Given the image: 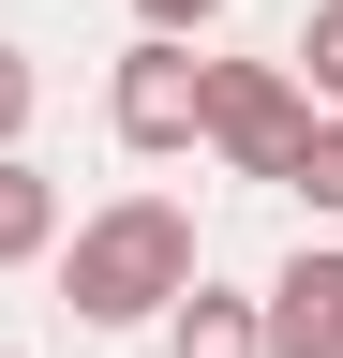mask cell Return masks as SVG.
Returning a JSON list of instances; mask_svg holds the SVG:
<instances>
[{
	"instance_id": "cell-1",
	"label": "cell",
	"mask_w": 343,
	"mask_h": 358,
	"mask_svg": "<svg viewBox=\"0 0 343 358\" xmlns=\"http://www.w3.org/2000/svg\"><path fill=\"white\" fill-rule=\"evenodd\" d=\"M180 284H194V209H180V194H105V209L60 239L75 329H149V313H180Z\"/></svg>"
},
{
	"instance_id": "cell-2",
	"label": "cell",
	"mask_w": 343,
	"mask_h": 358,
	"mask_svg": "<svg viewBox=\"0 0 343 358\" xmlns=\"http://www.w3.org/2000/svg\"><path fill=\"white\" fill-rule=\"evenodd\" d=\"M298 134H314V105H298L284 60H194V150L239 164V179H284Z\"/></svg>"
},
{
	"instance_id": "cell-3",
	"label": "cell",
	"mask_w": 343,
	"mask_h": 358,
	"mask_svg": "<svg viewBox=\"0 0 343 358\" xmlns=\"http://www.w3.org/2000/svg\"><path fill=\"white\" fill-rule=\"evenodd\" d=\"M105 134H119L135 164H180V150H194V45H164V30L119 45V75H105Z\"/></svg>"
},
{
	"instance_id": "cell-4",
	"label": "cell",
	"mask_w": 343,
	"mask_h": 358,
	"mask_svg": "<svg viewBox=\"0 0 343 358\" xmlns=\"http://www.w3.org/2000/svg\"><path fill=\"white\" fill-rule=\"evenodd\" d=\"M254 329H269V358H343V239L284 254L269 299H254Z\"/></svg>"
},
{
	"instance_id": "cell-5",
	"label": "cell",
	"mask_w": 343,
	"mask_h": 358,
	"mask_svg": "<svg viewBox=\"0 0 343 358\" xmlns=\"http://www.w3.org/2000/svg\"><path fill=\"white\" fill-rule=\"evenodd\" d=\"M164 358H269V329H254V299H224V284L194 268L180 313H164Z\"/></svg>"
},
{
	"instance_id": "cell-6",
	"label": "cell",
	"mask_w": 343,
	"mask_h": 358,
	"mask_svg": "<svg viewBox=\"0 0 343 358\" xmlns=\"http://www.w3.org/2000/svg\"><path fill=\"white\" fill-rule=\"evenodd\" d=\"M30 254H60V179L30 150H0V268H30Z\"/></svg>"
},
{
	"instance_id": "cell-7",
	"label": "cell",
	"mask_w": 343,
	"mask_h": 358,
	"mask_svg": "<svg viewBox=\"0 0 343 358\" xmlns=\"http://www.w3.org/2000/svg\"><path fill=\"white\" fill-rule=\"evenodd\" d=\"M284 194L314 209V224H343V120L314 105V134H298V164H284Z\"/></svg>"
},
{
	"instance_id": "cell-8",
	"label": "cell",
	"mask_w": 343,
	"mask_h": 358,
	"mask_svg": "<svg viewBox=\"0 0 343 358\" xmlns=\"http://www.w3.org/2000/svg\"><path fill=\"white\" fill-rule=\"evenodd\" d=\"M284 75H298V105H328V120H343V0H314V30H298V60H284Z\"/></svg>"
},
{
	"instance_id": "cell-9",
	"label": "cell",
	"mask_w": 343,
	"mask_h": 358,
	"mask_svg": "<svg viewBox=\"0 0 343 358\" xmlns=\"http://www.w3.org/2000/svg\"><path fill=\"white\" fill-rule=\"evenodd\" d=\"M30 105H45V75H30V45H0V150L30 134Z\"/></svg>"
},
{
	"instance_id": "cell-10",
	"label": "cell",
	"mask_w": 343,
	"mask_h": 358,
	"mask_svg": "<svg viewBox=\"0 0 343 358\" xmlns=\"http://www.w3.org/2000/svg\"><path fill=\"white\" fill-rule=\"evenodd\" d=\"M209 15H224V0H135V30H164V45H194Z\"/></svg>"
},
{
	"instance_id": "cell-11",
	"label": "cell",
	"mask_w": 343,
	"mask_h": 358,
	"mask_svg": "<svg viewBox=\"0 0 343 358\" xmlns=\"http://www.w3.org/2000/svg\"><path fill=\"white\" fill-rule=\"evenodd\" d=\"M0 358H15V343H0Z\"/></svg>"
}]
</instances>
